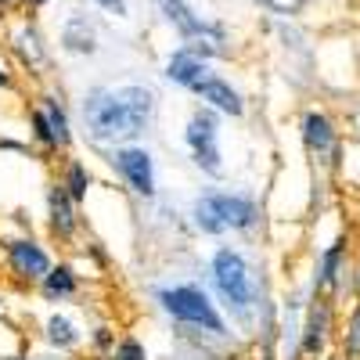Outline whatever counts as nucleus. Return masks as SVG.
I'll list each match as a JSON object with an SVG mask.
<instances>
[{"label": "nucleus", "mask_w": 360, "mask_h": 360, "mask_svg": "<svg viewBox=\"0 0 360 360\" xmlns=\"http://www.w3.org/2000/svg\"><path fill=\"white\" fill-rule=\"evenodd\" d=\"M346 263H349V242L339 234L332 245H324L317 263H314V278H310V295H324L332 299L342 292L346 281Z\"/></svg>", "instance_id": "obj_15"}, {"label": "nucleus", "mask_w": 360, "mask_h": 360, "mask_svg": "<svg viewBox=\"0 0 360 360\" xmlns=\"http://www.w3.org/2000/svg\"><path fill=\"white\" fill-rule=\"evenodd\" d=\"M321 360H335V356H321Z\"/></svg>", "instance_id": "obj_35"}, {"label": "nucleus", "mask_w": 360, "mask_h": 360, "mask_svg": "<svg viewBox=\"0 0 360 360\" xmlns=\"http://www.w3.org/2000/svg\"><path fill=\"white\" fill-rule=\"evenodd\" d=\"M54 180L69 191V198L76 205H86V198L94 195V188H98L94 166H90L86 159H79V155H62V159H58V176Z\"/></svg>", "instance_id": "obj_19"}, {"label": "nucleus", "mask_w": 360, "mask_h": 360, "mask_svg": "<svg viewBox=\"0 0 360 360\" xmlns=\"http://www.w3.org/2000/svg\"><path fill=\"white\" fill-rule=\"evenodd\" d=\"M115 324L112 321H94V324H86V349L94 360H108V353L115 349Z\"/></svg>", "instance_id": "obj_22"}, {"label": "nucleus", "mask_w": 360, "mask_h": 360, "mask_svg": "<svg viewBox=\"0 0 360 360\" xmlns=\"http://www.w3.org/2000/svg\"><path fill=\"white\" fill-rule=\"evenodd\" d=\"M37 105H40V112L47 115L51 134H54L58 148H62V155H72V148H76V127H72V112H69V105L62 101V94L44 90V94L37 98Z\"/></svg>", "instance_id": "obj_20"}, {"label": "nucleus", "mask_w": 360, "mask_h": 360, "mask_svg": "<svg viewBox=\"0 0 360 360\" xmlns=\"http://www.w3.org/2000/svg\"><path fill=\"white\" fill-rule=\"evenodd\" d=\"M58 252L47 238H40L37 231H22V234H11L0 242V270H4L8 285L29 292L44 281V274L54 266Z\"/></svg>", "instance_id": "obj_8"}, {"label": "nucleus", "mask_w": 360, "mask_h": 360, "mask_svg": "<svg viewBox=\"0 0 360 360\" xmlns=\"http://www.w3.org/2000/svg\"><path fill=\"white\" fill-rule=\"evenodd\" d=\"M25 130H29V148L40 152L44 162H58V159H62V148H58V141L51 134V123H47V115L40 112L37 101L25 108Z\"/></svg>", "instance_id": "obj_21"}, {"label": "nucleus", "mask_w": 360, "mask_h": 360, "mask_svg": "<svg viewBox=\"0 0 360 360\" xmlns=\"http://www.w3.org/2000/svg\"><path fill=\"white\" fill-rule=\"evenodd\" d=\"M0 152H15V155H29L33 148L29 141H15V137H0Z\"/></svg>", "instance_id": "obj_28"}, {"label": "nucleus", "mask_w": 360, "mask_h": 360, "mask_svg": "<svg viewBox=\"0 0 360 360\" xmlns=\"http://www.w3.org/2000/svg\"><path fill=\"white\" fill-rule=\"evenodd\" d=\"M184 220L191 234L227 242V238H252L263 227V205L245 188H217L209 184L188 198Z\"/></svg>", "instance_id": "obj_4"}, {"label": "nucleus", "mask_w": 360, "mask_h": 360, "mask_svg": "<svg viewBox=\"0 0 360 360\" xmlns=\"http://www.w3.org/2000/svg\"><path fill=\"white\" fill-rule=\"evenodd\" d=\"M22 4H29L33 11H40V8H47V4H51V0H22Z\"/></svg>", "instance_id": "obj_32"}, {"label": "nucleus", "mask_w": 360, "mask_h": 360, "mask_svg": "<svg viewBox=\"0 0 360 360\" xmlns=\"http://www.w3.org/2000/svg\"><path fill=\"white\" fill-rule=\"evenodd\" d=\"M8 47H11V54L18 58V65H22L25 72L47 69L51 51H47V40H44L40 25H37L33 18H22V22L11 29V33H8Z\"/></svg>", "instance_id": "obj_17"}, {"label": "nucleus", "mask_w": 360, "mask_h": 360, "mask_svg": "<svg viewBox=\"0 0 360 360\" xmlns=\"http://www.w3.org/2000/svg\"><path fill=\"white\" fill-rule=\"evenodd\" d=\"M213 69V62L209 58H202L195 47H188V44H180V47H173L169 54H166V62H162V79L169 83V86H176V90H195V83Z\"/></svg>", "instance_id": "obj_16"}, {"label": "nucleus", "mask_w": 360, "mask_h": 360, "mask_svg": "<svg viewBox=\"0 0 360 360\" xmlns=\"http://www.w3.org/2000/svg\"><path fill=\"white\" fill-rule=\"evenodd\" d=\"M0 360H29V353H8V356H0Z\"/></svg>", "instance_id": "obj_34"}, {"label": "nucleus", "mask_w": 360, "mask_h": 360, "mask_svg": "<svg viewBox=\"0 0 360 360\" xmlns=\"http://www.w3.org/2000/svg\"><path fill=\"white\" fill-rule=\"evenodd\" d=\"M205 274L202 285L209 288V295L217 299V307L224 310L227 324L238 335H263L270 339L274 332V303L266 295V281L263 270L256 266V259L242 249V245H217L205 256Z\"/></svg>", "instance_id": "obj_2"}, {"label": "nucleus", "mask_w": 360, "mask_h": 360, "mask_svg": "<svg viewBox=\"0 0 360 360\" xmlns=\"http://www.w3.org/2000/svg\"><path fill=\"white\" fill-rule=\"evenodd\" d=\"M299 141H303L307 155L317 166H335L342 155V137L332 123V115L321 108H307L303 119H299Z\"/></svg>", "instance_id": "obj_10"}, {"label": "nucleus", "mask_w": 360, "mask_h": 360, "mask_svg": "<svg viewBox=\"0 0 360 360\" xmlns=\"http://www.w3.org/2000/svg\"><path fill=\"white\" fill-rule=\"evenodd\" d=\"M159 127V94L148 83H98L79 98V134L94 152L148 141Z\"/></svg>", "instance_id": "obj_1"}, {"label": "nucleus", "mask_w": 360, "mask_h": 360, "mask_svg": "<svg viewBox=\"0 0 360 360\" xmlns=\"http://www.w3.org/2000/svg\"><path fill=\"white\" fill-rule=\"evenodd\" d=\"M15 86V72L8 65H0V90H11Z\"/></svg>", "instance_id": "obj_30"}, {"label": "nucleus", "mask_w": 360, "mask_h": 360, "mask_svg": "<svg viewBox=\"0 0 360 360\" xmlns=\"http://www.w3.org/2000/svg\"><path fill=\"white\" fill-rule=\"evenodd\" d=\"M58 44H62V51L72 54V58H94L98 47H101L98 22L83 11H69L62 29H58Z\"/></svg>", "instance_id": "obj_18"}, {"label": "nucleus", "mask_w": 360, "mask_h": 360, "mask_svg": "<svg viewBox=\"0 0 360 360\" xmlns=\"http://www.w3.org/2000/svg\"><path fill=\"white\" fill-rule=\"evenodd\" d=\"M40 346L51 353H62V356H76L86 346V328L79 324V317L65 307H54L47 310V317L40 321Z\"/></svg>", "instance_id": "obj_12"}, {"label": "nucleus", "mask_w": 360, "mask_h": 360, "mask_svg": "<svg viewBox=\"0 0 360 360\" xmlns=\"http://www.w3.org/2000/svg\"><path fill=\"white\" fill-rule=\"evenodd\" d=\"M328 339H332V299L310 295L299 321V356L321 360L328 353Z\"/></svg>", "instance_id": "obj_11"}, {"label": "nucleus", "mask_w": 360, "mask_h": 360, "mask_svg": "<svg viewBox=\"0 0 360 360\" xmlns=\"http://www.w3.org/2000/svg\"><path fill=\"white\" fill-rule=\"evenodd\" d=\"M259 4L266 11H274V15H299L307 8V0H259Z\"/></svg>", "instance_id": "obj_26"}, {"label": "nucleus", "mask_w": 360, "mask_h": 360, "mask_svg": "<svg viewBox=\"0 0 360 360\" xmlns=\"http://www.w3.org/2000/svg\"><path fill=\"white\" fill-rule=\"evenodd\" d=\"M33 292H37V299H40V303H44L47 310L76 303L79 292H83V274H79V263H76V259H69V256H58V259H54V266L47 270L44 281H40Z\"/></svg>", "instance_id": "obj_13"}, {"label": "nucleus", "mask_w": 360, "mask_h": 360, "mask_svg": "<svg viewBox=\"0 0 360 360\" xmlns=\"http://www.w3.org/2000/svg\"><path fill=\"white\" fill-rule=\"evenodd\" d=\"M108 360H152V349H148V342L134 332H119L115 339V349L108 353Z\"/></svg>", "instance_id": "obj_23"}, {"label": "nucleus", "mask_w": 360, "mask_h": 360, "mask_svg": "<svg viewBox=\"0 0 360 360\" xmlns=\"http://www.w3.org/2000/svg\"><path fill=\"white\" fill-rule=\"evenodd\" d=\"M152 310L176 328L180 339H205L217 346H234V328L227 324L224 310L217 307V299L209 295V288L202 281L191 278H166V281H152L144 288Z\"/></svg>", "instance_id": "obj_3"}, {"label": "nucleus", "mask_w": 360, "mask_h": 360, "mask_svg": "<svg viewBox=\"0 0 360 360\" xmlns=\"http://www.w3.org/2000/svg\"><path fill=\"white\" fill-rule=\"evenodd\" d=\"M29 360H72V356H62V353H51V349H37V353H29Z\"/></svg>", "instance_id": "obj_29"}, {"label": "nucleus", "mask_w": 360, "mask_h": 360, "mask_svg": "<svg viewBox=\"0 0 360 360\" xmlns=\"http://www.w3.org/2000/svg\"><path fill=\"white\" fill-rule=\"evenodd\" d=\"M83 205H76L69 198V191L58 184V180H47L44 188V227H47V242L51 245H79L83 234Z\"/></svg>", "instance_id": "obj_9"}, {"label": "nucleus", "mask_w": 360, "mask_h": 360, "mask_svg": "<svg viewBox=\"0 0 360 360\" xmlns=\"http://www.w3.org/2000/svg\"><path fill=\"white\" fill-rule=\"evenodd\" d=\"M342 356L346 360H360V303L353 307V314L346 317V332H342Z\"/></svg>", "instance_id": "obj_24"}, {"label": "nucleus", "mask_w": 360, "mask_h": 360, "mask_svg": "<svg viewBox=\"0 0 360 360\" xmlns=\"http://www.w3.org/2000/svg\"><path fill=\"white\" fill-rule=\"evenodd\" d=\"M4 317H8V292L0 288V321H4Z\"/></svg>", "instance_id": "obj_31"}, {"label": "nucleus", "mask_w": 360, "mask_h": 360, "mask_svg": "<svg viewBox=\"0 0 360 360\" xmlns=\"http://www.w3.org/2000/svg\"><path fill=\"white\" fill-rule=\"evenodd\" d=\"M155 8H159V15L166 18V25L173 29V33L188 47H195L202 58L217 62V58L231 54V33H227L224 22L198 15L188 0H155Z\"/></svg>", "instance_id": "obj_7"}, {"label": "nucleus", "mask_w": 360, "mask_h": 360, "mask_svg": "<svg viewBox=\"0 0 360 360\" xmlns=\"http://www.w3.org/2000/svg\"><path fill=\"white\" fill-rule=\"evenodd\" d=\"M180 144H184V155L191 162V169L202 176V180H220L227 176V155H224V119L205 108V105H195L180 127Z\"/></svg>", "instance_id": "obj_5"}, {"label": "nucleus", "mask_w": 360, "mask_h": 360, "mask_svg": "<svg viewBox=\"0 0 360 360\" xmlns=\"http://www.w3.org/2000/svg\"><path fill=\"white\" fill-rule=\"evenodd\" d=\"M83 249H79V256L83 259H90L98 270H108L112 266V252H108V245L105 242H98V238H86V242H79Z\"/></svg>", "instance_id": "obj_25"}, {"label": "nucleus", "mask_w": 360, "mask_h": 360, "mask_svg": "<svg viewBox=\"0 0 360 360\" xmlns=\"http://www.w3.org/2000/svg\"><path fill=\"white\" fill-rule=\"evenodd\" d=\"M11 8H18V0H0V11H11Z\"/></svg>", "instance_id": "obj_33"}, {"label": "nucleus", "mask_w": 360, "mask_h": 360, "mask_svg": "<svg viewBox=\"0 0 360 360\" xmlns=\"http://www.w3.org/2000/svg\"><path fill=\"white\" fill-rule=\"evenodd\" d=\"M191 98H195L198 105H205V108H213L220 119H242V115H245V94H242V90H238L224 72H217V69H209V72L195 83Z\"/></svg>", "instance_id": "obj_14"}, {"label": "nucleus", "mask_w": 360, "mask_h": 360, "mask_svg": "<svg viewBox=\"0 0 360 360\" xmlns=\"http://www.w3.org/2000/svg\"><path fill=\"white\" fill-rule=\"evenodd\" d=\"M101 159L112 169V176L119 180V188H123L127 195H134L137 202L155 205L162 198V188H159V159H155V152H152V144H148V141L108 148V152H101Z\"/></svg>", "instance_id": "obj_6"}, {"label": "nucleus", "mask_w": 360, "mask_h": 360, "mask_svg": "<svg viewBox=\"0 0 360 360\" xmlns=\"http://www.w3.org/2000/svg\"><path fill=\"white\" fill-rule=\"evenodd\" d=\"M94 8H101L105 15H115V18H127L130 15V0H90Z\"/></svg>", "instance_id": "obj_27"}]
</instances>
